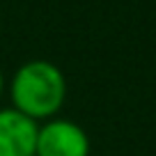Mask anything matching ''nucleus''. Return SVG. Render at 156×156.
<instances>
[{"label": "nucleus", "instance_id": "20e7f679", "mask_svg": "<svg viewBox=\"0 0 156 156\" xmlns=\"http://www.w3.org/2000/svg\"><path fill=\"white\" fill-rule=\"evenodd\" d=\"M5 90H7V78H5V73H2V69H0V99H2Z\"/></svg>", "mask_w": 156, "mask_h": 156}, {"label": "nucleus", "instance_id": "f257e3e1", "mask_svg": "<svg viewBox=\"0 0 156 156\" xmlns=\"http://www.w3.org/2000/svg\"><path fill=\"white\" fill-rule=\"evenodd\" d=\"M67 78L58 64L48 60H28L7 83L12 108L37 124L60 117L67 103Z\"/></svg>", "mask_w": 156, "mask_h": 156}, {"label": "nucleus", "instance_id": "7ed1b4c3", "mask_svg": "<svg viewBox=\"0 0 156 156\" xmlns=\"http://www.w3.org/2000/svg\"><path fill=\"white\" fill-rule=\"evenodd\" d=\"M39 124L14 108H0V156H34Z\"/></svg>", "mask_w": 156, "mask_h": 156}, {"label": "nucleus", "instance_id": "f03ea898", "mask_svg": "<svg viewBox=\"0 0 156 156\" xmlns=\"http://www.w3.org/2000/svg\"><path fill=\"white\" fill-rule=\"evenodd\" d=\"M92 142L83 126L67 117L39 124L34 156H90Z\"/></svg>", "mask_w": 156, "mask_h": 156}]
</instances>
